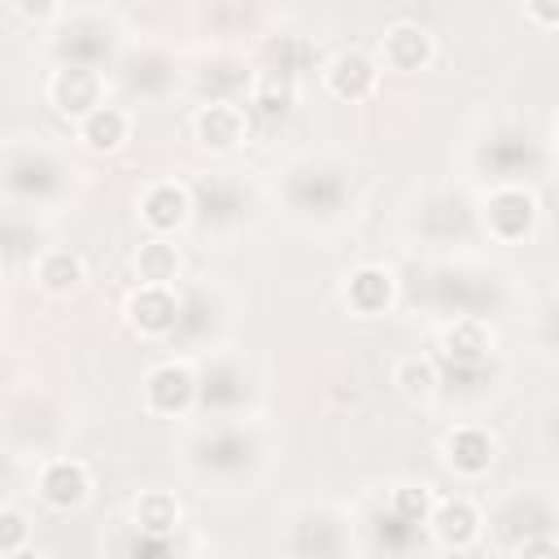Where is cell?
<instances>
[{
	"label": "cell",
	"instance_id": "5b68a950",
	"mask_svg": "<svg viewBox=\"0 0 559 559\" xmlns=\"http://www.w3.org/2000/svg\"><path fill=\"white\" fill-rule=\"evenodd\" d=\"M428 52H432V44H428V31L424 26L402 22V26H393L384 35V61L397 66V70H419L428 61Z\"/></svg>",
	"mask_w": 559,
	"mask_h": 559
},
{
	"label": "cell",
	"instance_id": "30bf717a",
	"mask_svg": "<svg viewBox=\"0 0 559 559\" xmlns=\"http://www.w3.org/2000/svg\"><path fill=\"white\" fill-rule=\"evenodd\" d=\"M485 349H489V341H485V328L480 323H459V328L445 332V358H450V367H480L485 362Z\"/></svg>",
	"mask_w": 559,
	"mask_h": 559
},
{
	"label": "cell",
	"instance_id": "8fae6325",
	"mask_svg": "<svg viewBox=\"0 0 559 559\" xmlns=\"http://www.w3.org/2000/svg\"><path fill=\"white\" fill-rule=\"evenodd\" d=\"M144 218L153 223V227H179L183 218H188V197L175 188V183H157L148 197H144Z\"/></svg>",
	"mask_w": 559,
	"mask_h": 559
},
{
	"label": "cell",
	"instance_id": "7a4b0ae2",
	"mask_svg": "<svg viewBox=\"0 0 559 559\" xmlns=\"http://www.w3.org/2000/svg\"><path fill=\"white\" fill-rule=\"evenodd\" d=\"M371 83H376V66H371L362 52H336V57H332V66H328V87H332L336 96L358 100V96L371 92Z\"/></svg>",
	"mask_w": 559,
	"mask_h": 559
},
{
	"label": "cell",
	"instance_id": "9a60e30c",
	"mask_svg": "<svg viewBox=\"0 0 559 559\" xmlns=\"http://www.w3.org/2000/svg\"><path fill=\"white\" fill-rule=\"evenodd\" d=\"M122 135H127V118H122L118 109H109V105H96V109L83 118V140H87L92 148H118Z\"/></svg>",
	"mask_w": 559,
	"mask_h": 559
},
{
	"label": "cell",
	"instance_id": "6da1fadb",
	"mask_svg": "<svg viewBox=\"0 0 559 559\" xmlns=\"http://www.w3.org/2000/svg\"><path fill=\"white\" fill-rule=\"evenodd\" d=\"M52 100L61 114H92L96 100H100V79L92 66H66L57 79H52Z\"/></svg>",
	"mask_w": 559,
	"mask_h": 559
},
{
	"label": "cell",
	"instance_id": "5bb4252c",
	"mask_svg": "<svg viewBox=\"0 0 559 559\" xmlns=\"http://www.w3.org/2000/svg\"><path fill=\"white\" fill-rule=\"evenodd\" d=\"M175 266H179V258H175V245H166V240H148L135 253V271H140V280H148V288H162L166 280H175Z\"/></svg>",
	"mask_w": 559,
	"mask_h": 559
},
{
	"label": "cell",
	"instance_id": "7c38bea8",
	"mask_svg": "<svg viewBox=\"0 0 559 559\" xmlns=\"http://www.w3.org/2000/svg\"><path fill=\"white\" fill-rule=\"evenodd\" d=\"M389 297H393V284H389V275H384V271H376V266H362V271L349 280V306H358L362 314L384 310V306H389Z\"/></svg>",
	"mask_w": 559,
	"mask_h": 559
},
{
	"label": "cell",
	"instance_id": "9c48e42d",
	"mask_svg": "<svg viewBox=\"0 0 559 559\" xmlns=\"http://www.w3.org/2000/svg\"><path fill=\"white\" fill-rule=\"evenodd\" d=\"M432 528H437V537H441L445 546H467V542L476 537V528H480V515H476L463 498H450V502H441V507L432 511Z\"/></svg>",
	"mask_w": 559,
	"mask_h": 559
},
{
	"label": "cell",
	"instance_id": "603a6c76",
	"mask_svg": "<svg viewBox=\"0 0 559 559\" xmlns=\"http://www.w3.org/2000/svg\"><path fill=\"white\" fill-rule=\"evenodd\" d=\"M9 559H39V555H35V550H13Z\"/></svg>",
	"mask_w": 559,
	"mask_h": 559
},
{
	"label": "cell",
	"instance_id": "44dd1931",
	"mask_svg": "<svg viewBox=\"0 0 559 559\" xmlns=\"http://www.w3.org/2000/svg\"><path fill=\"white\" fill-rule=\"evenodd\" d=\"M22 542H26V520L17 515V511H0V550H22Z\"/></svg>",
	"mask_w": 559,
	"mask_h": 559
},
{
	"label": "cell",
	"instance_id": "ba28073f",
	"mask_svg": "<svg viewBox=\"0 0 559 559\" xmlns=\"http://www.w3.org/2000/svg\"><path fill=\"white\" fill-rule=\"evenodd\" d=\"M44 498H48L52 507H79V502L87 498V472H83L79 463H70V459L52 463V467L44 472Z\"/></svg>",
	"mask_w": 559,
	"mask_h": 559
},
{
	"label": "cell",
	"instance_id": "7402d4cb",
	"mask_svg": "<svg viewBox=\"0 0 559 559\" xmlns=\"http://www.w3.org/2000/svg\"><path fill=\"white\" fill-rule=\"evenodd\" d=\"M520 559H559V550H555V542H550V537H533V542H524Z\"/></svg>",
	"mask_w": 559,
	"mask_h": 559
},
{
	"label": "cell",
	"instance_id": "277c9868",
	"mask_svg": "<svg viewBox=\"0 0 559 559\" xmlns=\"http://www.w3.org/2000/svg\"><path fill=\"white\" fill-rule=\"evenodd\" d=\"M489 227H493L502 240L524 236V231L533 227V201H528L524 192H515V188L489 197Z\"/></svg>",
	"mask_w": 559,
	"mask_h": 559
},
{
	"label": "cell",
	"instance_id": "2e32d148",
	"mask_svg": "<svg viewBox=\"0 0 559 559\" xmlns=\"http://www.w3.org/2000/svg\"><path fill=\"white\" fill-rule=\"evenodd\" d=\"M135 520H140V528L148 537H166L179 524V507H175L170 493H144L140 507H135Z\"/></svg>",
	"mask_w": 559,
	"mask_h": 559
},
{
	"label": "cell",
	"instance_id": "ffe728a7",
	"mask_svg": "<svg viewBox=\"0 0 559 559\" xmlns=\"http://www.w3.org/2000/svg\"><path fill=\"white\" fill-rule=\"evenodd\" d=\"M397 384H402L411 397H428V393H432V384H437V371H432V362L411 358V362H402V367H397Z\"/></svg>",
	"mask_w": 559,
	"mask_h": 559
},
{
	"label": "cell",
	"instance_id": "4fadbf2b",
	"mask_svg": "<svg viewBox=\"0 0 559 559\" xmlns=\"http://www.w3.org/2000/svg\"><path fill=\"white\" fill-rule=\"evenodd\" d=\"M197 131H201L205 144H214V148H231V144L240 140V114H236L231 105H210V109H201Z\"/></svg>",
	"mask_w": 559,
	"mask_h": 559
},
{
	"label": "cell",
	"instance_id": "3957f363",
	"mask_svg": "<svg viewBox=\"0 0 559 559\" xmlns=\"http://www.w3.org/2000/svg\"><path fill=\"white\" fill-rule=\"evenodd\" d=\"M192 393H197V380H192L183 367H157V371L148 376V406L162 411V415L183 411V406L192 402Z\"/></svg>",
	"mask_w": 559,
	"mask_h": 559
},
{
	"label": "cell",
	"instance_id": "e0dca14e",
	"mask_svg": "<svg viewBox=\"0 0 559 559\" xmlns=\"http://www.w3.org/2000/svg\"><path fill=\"white\" fill-rule=\"evenodd\" d=\"M39 280H44L48 293H66V288H74L83 280V258L70 253V249H57V253H48L39 262Z\"/></svg>",
	"mask_w": 559,
	"mask_h": 559
},
{
	"label": "cell",
	"instance_id": "ac0fdd59",
	"mask_svg": "<svg viewBox=\"0 0 559 559\" xmlns=\"http://www.w3.org/2000/svg\"><path fill=\"white\" fill-rule=\"evenodd\" d=\"M424 515H428V489L397 485V489H393V520H397V524H419Z\"/></svg>",
	"mask_w": 559,
	"mask_h": 559
},
{
	"label": "cell",
	"instance_id": "8992f818",
	"mask_svg": "<svg viewBox=\"0 0 559 559\" xmlns=\"http://www.w3.org/2000/svg\"><path fill=\"white\" fill-rule=\"evenodd\" d=\"M445 454H450V463H454L459 472L476 476V472H485V467L493 463V441H489L480 428H459V432H450Z\"/></svg>",
	"mask_w": 559,
	"mask_h": 559
},
{
	"label": "cell",
	"instance_id": "d6986e66",
	"mask_svg": "<svg viewBox=\"0 0 559 559\" xmlns=\"http://www.w3.org/2000/svg\"><path fill=\"white\" fill-rule=\"evenodd\" d=\"M253 109H258L262 118H284V114L293 109V87H288V83H280V79L262 83V87H258V96H253Z\"/></svg>",
	"mask_w": 559,
	"mask_h": 559
},
{
	"label": "cell",
	"instance_id": "52a82bcc",
	"mask_svg": "<svg viewBox=\"0 0 559 559\" xmlns=\"http://www.w3.org/2000/svg\"><path fill=\"white\" fill-rule=\"evenodd\" d=\"M175 314H179V306H175V297L166 288H140L131 297V323L140 332H166L175 323Z\"/></svg>",
	"mask_w": 559,
	"mask_h": 559
}]
</instances>
